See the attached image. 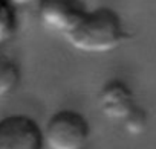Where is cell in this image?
<instances>
[{
  "mask_svg": "<svg viewBox=\"0 0 156 149\" xmlns=\"http://www.w3.org/2000/svg\"><path fill=\"white\" fill-rule=\"evenodd\" d=\"M17 32V14L11 0H0V46L14 38Z\"/></svg>",
  "mask_w": 156,
  "mask_h": 149,
  "instance_id": "52a82bcc",
  "label": "cell"
},
{
  "mask_svg": "<svg viewBox=\"0 0 156 149\" xmlns=\"http://www.w3.org/2000/svg\"><path fill=\"white\" fill-rule=\"evenodd\" d=\"M43 131L26 114H9L0 119V149H43Z\"/></svg>",
  "mask_w": 156,
  "mask_h": 149,
  "instance_id": "277c9868",
  "label": "cell"
},
{
  "mask_svg": "<svg viewBox=\"0 0 156 149\" xmlns=\"http://www.w3.org/2000/svg\"><path fill=\"white\" fill-rule=\"evenodd\" d=\"M41 131L48 149H84L90 138V125L86 116L69 108L54 113Z\"/></svg>",
  "mask_w": 156,
  "mask_h": 149,
  "instance_id": "3957f363",
  "label": "cell"
},
{
  "mask_svg": "<svg viewBox=\"0 0 156 149\" xmlns=\"http://www.w3.org/2000/svg\"><path fill=\"white\" fill-rule=\"evenodd\" d=\"M22 79V71L16 61L0 55V99L16 91Z\"/></svg>",
  "mask_w": 156,
  "mask_h": 149,
  "instance_id": "8992f818",
  "label": "cell"
},
{
  "mask_svg": "<svg viewBox=\"0 0 156 149\" xmlns=\"http://www.w3.org/2000/svg\"><path fill=\"white\" fill-rule=\"evenodd\" d=\"M67 43L84 53H107L129 40L121 15L107 6L87 9L78 25L64 37Z\"/></svg>",
  "mask_w": 156,
  "mask_h": 149,
  "instance_id": "6da1fadb",
  "label": "cell"
},
{
  "mask_svg": "<svg viewBox=\"0 0 156 149\" xmlns=\"http://www.w3.org/2000/svg\"><path fill=\"white\" fill-rule=\"evenodd\" d=\"M97 102L103 116L112 122L121 123L130 135H139L147 129L148 114L139 107L132 88L124 81H107L101 87Z\"/></svg>",
  "mask_w": 156,
  "mask_h": 149,
  "instance_id": "7a4b0ae2",
  "label": "cell"
},
{
  "mask_svg": "<svg viewBox=\"0 0 156 149\" xmlns=\"http://www.w3.org/2000/svg\"><path fill=\"white\" fill-rule=\"evenodd\" d=\"M87 11L81 0H38L37 15L41 26L66 37Z\"/></svg>",
  "mask_w": 156,
  "mask_h": 149,
  "instance_id": "5b68a950",
  "label": "cell"
}]
</instances>
